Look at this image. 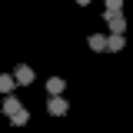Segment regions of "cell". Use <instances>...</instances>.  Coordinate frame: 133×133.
I'll return each instance as SVG.
<instances>
[{"mask_svg": "<svg viewBox=\"0 0 133 133\" xmlns=\"http://www.w3.org/2000/svg\"><path fill=\"white\" fill-rule=\"evenodd\" d=\"M14 83H17V87L33 83V70H30V66H17V70H14Z\"/></svg>", "mask_w": 133, "mask_h": 133, "instance_id": "cell-3", "label": "cell"}, {"mask_svg": "<svg viewBox=\"0 0 133 133\" xmlns=\"http://www.w3.org/2000/svg\"><path fill=\"white\" fill-rule=\"evenodd\" d=\"M123 43H127V40H123V33H110V37H107V47H103V50H110V53H120V50H123Z\"/></svg>", "mask_w": 133, "mask_h": 133, "instance_id": "cell-4", "label": "cell"}, {"mask_svg": "<svg viewBox=\"0 0 133 133\" xmlns=\"http://www.w3.org/2000/svg\"><path fill=\"white\" fill-rule=\"evenodd\" d=\"M63 87H66V83L60 80V77H50V80H47V93H63Z\"/></svg>", "mask_w": 133, "mask_h": 133, "instance_id": "cell-8", "label": "cell"}, {"mask_svg": "<svg viewBox=\"0 0 133 133\" xmlns=\"http://www.w3.org/2000/svg\"><path fill=\"white\" fill-rule=\"evenodd\" d=\"M27 120H30V113H27L23 107H20V110H14V113H10V123H14V127H27Z\"/></svg>", "mask_w": 133, "mask_h": 133, "instance_id": "cell-5", "label": "cell"}, {"mask_svg": "<svg viewBox=\"0 0 133 133\" xmlns=\"http://www.w3.org/2000/svg\"><path fill=\"white\" fill-rule=\"evenodd\" d=\"M14 110H20V100H17L14 93H7V97H3V113L10 116V113H14Z\"/></svg>", "mask_w": 133, "mask_h": 133, "instance_id": "cell-6", "label": "cell"}, {"mask_svg": "<svg viewBox=\"0 0 133 133\" xmlns=\"http://www.w3.org/2000/svg\"><path fill=\"white\" fill-rule=\"evenodd\" d=\"M66 110H70V103L63 100V93H50V100H47V113H50V116H63Z\"/></svg>", "mask_w": 133, "mask_h": 133, "instance_id": "cell-1", "label": "cell"}, {"mask_svg": "<svg viewBox=\"0 0 133 133\" xmlns=\"http://www.w3.org/2000/svg\"><path fill=\"white\" fill-rule=\"evenodd\" d=\"M77 3H80V7H87V3H90V0H77Z\"/></svg>", "mask_w": 133, "mask_h": 133, "instance_id": "cell-11", "label": "cell"}, {"mask_svg": "<svg viewBox=\"0 0 133 133\" xmlns=\"http://www.w3.org/2000/svg\"><path fill=\"white\" fill-rule=\"evenodd\" d=\"M107 23H110V33H127V20H123V10H107Z\"/></svg>", "mask_w": 133, "mask_h": 133, "instance_id": "cell-2", "label": "cell"}, {"mask_svg": "<svg viewBox=\"0 0 133 133\" xmlns=\"http://www.w3.org/2000/svg\"><path fill=\"white\" fill-rule=\"evenodd\" d=\"M107 10H123V0H107Z\"/></svg>", "mask_w": 133, "mask_h": 133, "instance_id": "cell-10", "label": "cell"}, {"mask_svg": "<svg viewBox=\"0 0 133 133\" xmlns=\"http://www.w3.org/2000/svg\"><path fill=\"white\" fill-rule=\"evenodd\" d=\"M87 43H90V50H103V47H107V37H103V33H90Z\"/></svg>", "mask_w": 133, "mask_h": 133, "instance_id": "cell-7", "label": "cell"}, {"mask_svg": "<svg viewBox=\"0 0 133 133\" xmlns=\"http://www.w3.org/2000/svg\"><path fill=\"white\" fill-rule=\"evenodd\" d=\"M14 90V77L10 73H0V93H10Z\"/></svg>", "mask_w": 133, "mask_h": 133, "instance_id": "cell-9", "label": "cell"}]
</instances>
